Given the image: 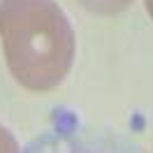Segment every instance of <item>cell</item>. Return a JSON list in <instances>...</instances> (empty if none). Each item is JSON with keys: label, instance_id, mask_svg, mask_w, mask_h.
<instances>
[{"label": "cell", "instance_id": "2", "mask_svg": "<svg viewBox=\"0 0 153 153\" xmlns=\"http://www.w3.org/2000/svg\"><path fill=\"white\" fill-rule=\"evenodd\" d=\"M84 10L93 12V14H102V16H111L130 7L132 0H76Z\"/></svg>", "mask_w": 153, "mask_h": 153}, {"label": "cell", "instance_id": "4", "mask_svg": "<svg viewBox=\"0 0 153 153\" xmlns=\"http://www.w3.org/2000/svg\"><path fill=\"white\" fill-rule=\"evenodd\" d=\"M146 12H149V16L153 21V0H146Z\"/></svg>", "mask_w": 153, "mask_h": 153}, {"label": "cell", "instance_id": "5", "mask_svg": "<svg viewBox=\"0 0 153 153\" xmlns=\"http://www.w3.org/2000/svg\"><path fill=\"white\" fill-rule=\"evenodd\" d=\"M5 2H7V0H0V10H2V5H5Z\"/></svg>", "mask_w": 153, "mask_h": 153}, {"label": "cell", "instance_id": "1", "mask_svg": "<svg viewBox=\"0 0 153 153\" xmlns=\"http://www.w3.org/2000/svg\"><path fill=\"white\" fill-rule=\"evenodd\" d=\"M0 39L12 76L28 91H51L72 70L74 30L56 0H7Z\"/></svg>", "mask_w": 153, "mask_h": 153}, {"label": "cell", "instance_id": "3", "mask_svg": "<svg viewBox=\"0 0 153 153\" xmlns=\"http://www.w3.org/2000/svg\"><path fill=\"white\" fill-rule=\"evenodd\" d=\"M0 153H19V144L7 128L0 125Z\"/></svg>", "mask_w": 153, "mask_h": 153}]
</instances>
